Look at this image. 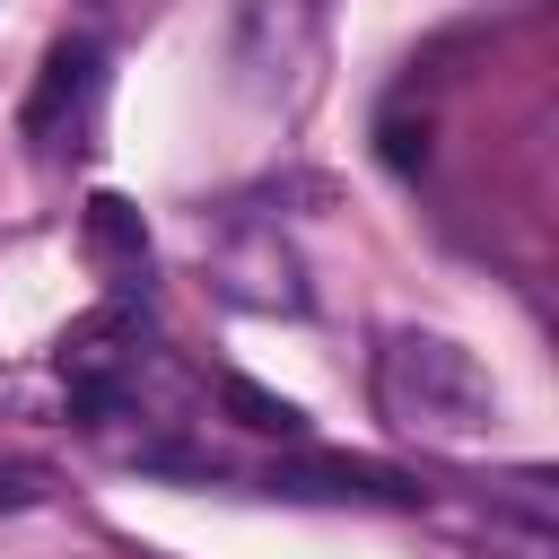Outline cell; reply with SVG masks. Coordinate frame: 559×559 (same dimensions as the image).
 Segmentation results:
<instances>
[{
    "label": "cell",
    "mask_w": 559,
    "mask_h": 559,
    "mask_svg": "<svg viewBox=\"0 0 559 559\" xmlns=\"http://www.w3.org/2000/svg\"><path fill=\"white\" fill-rule=\"evenodd\" d=\"M218 411H227L236 428H253V437H306V411H297L288 393L253 384V376H227V384H218Z\"/></svg>",
    "instance_id": "cell-6"
},
{
    "label": "cell",
    "mask_w": 559,
    "mask_h": 559,
    "mask_svg": "<svg viewBox=\"0 0 559 559\" xmlns=\"http://www.w3.org/2000/svg\"><path fill=\"white\" fill-rule=\"evenodd\" d=\"M376 402L402 437H428V445H480L498 428V384L445 332H393L376 349Z\"/></svg>",
    "instance_id": "cell-1"
},
{
    "label": "cell",
    "mask_w": 559,
    "mask_h": 559,
    "mask_svg": "<svg viewBox=\"0 0 559 559\" xmlns=\"http://www.w3.org/2000/svg\"><path fill=\"white\" fill-rule=\"evenodd\" d=\"M87 245H96V262L114 271V288H140V280H148V227H140V210H131L122 192H96V201H87Z\"/></svg>",
    "instance_id": "cell-5"
},
{
    "label": "cell",
    "mask_w": 559,
    "mask_h": 559,
    "mask_svg": "<svg viewBox=\"0 0 559 559\" xmlns=\"http://www.w3.org/2000/svg\"><path fill=\"white\" fill-rule=\"evenodd\" d=\"M262 489H271V498H323V507H419V480H402V472H384V463H358V454L271 463Z\"/></svg>",
    "instance_id": "cell-4"
},
{
    "label": "cell",
    "mask_w": 559,
    "mask_h": 559,
    "mask_svg": "<svg viewBox=\"0 0 559 559\" xmlns=\"http://www.w3.org/2000/svg\"><path fill=\"white\" fill-rule=\"evenodd\" d=\"M384 157H393V166H419V157H428V122L411 131L402 114H384Z\"/></svg>",
    "instance_id": "cell-7"
},
{
    "label": "cell",
    "mask_w": 559,
    "mask_h": 559,
    "mask_svg": "<svg viewBox=\"0 0 559 559\" xmlns=\"http://www.w3.org/2000/svg\"><path fill=\"white\" fill-rule=\"evenodd\" d=\"M96 96H105V44L61 35V44L44 52V70H35V96H26V140L61 148V140L96 114Z\"/></svg>",
    "instance_id": "cell-2"
},
{
    "label": "cell",
    "mask_w": 559,
    "mask_h": 559,
    "mask_svg": "<svg viewBox=\"0 0 559 559\" xmlns=\"http://www.w3.org/2000/svg\"><path fill=\"white\" fill-rule=\"evenodd\" d=\"M61 376H70V393L87 402V411H114V393H122V376L140 367V323H131V306H96V314H79L70 332H61Z\"/></svg>",
    "instance_id": "cell-3"
}]
</instances>
